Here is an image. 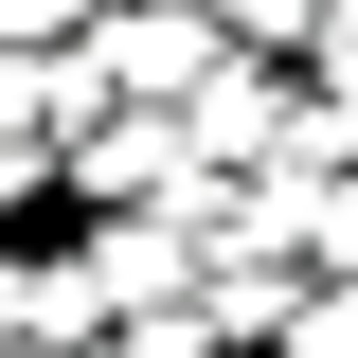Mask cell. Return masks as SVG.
I'll list each match as a JSON object with an SVG mask.
<instances>
[{
    "label": "cell",
    "mask_w": 358,
    "mask_h": 358,
    "mask_svg": "<svg viewBox=\"0 0 358 358\" xmlns=\"http://www.w3.org/2000/svg\"><path fill=\"white\" fill-rule=\"evenodd\" d=\"M72 54H90V90H108V108H179L233 36H215V0H90Z\"/></svg>",
    "instance_id": "obj_1"
},
{
    "label": "cell",
    "mask_w": 358,
    "mask_h": 358,
    "mask_svg": "<svg viewBox=\"0 0 358 358\" xmlns=\"http://www.w3.org/2000/svg\"><path fill=\"white\" fill-rule=\"evenodd\" d=\"M54 179H72L90 215H179V197H197V143H179V108H90L72 143H54Z\"/></svg>",
    "instance_id": "obj_2"
},
{
    "label": "cell",
    "mask_w": 358,
    "mask_h": 358,
    "mask_svg": "<svg viewBox=\"0 0 358 358\" xmlns=\"http://www.w3.org/2000/svg\"><path fill=\"white\" fill-rule=\"evenodd\" d=\"M72 287H90V322H126V305H162V287H197V251H179V215H90Z\"/></svg>",
    "instance_id": "obj_3"
},
{
    "label": "cell",
    "mask_w": 358,
    "mask_h": 358,
    "mask_svg": "<svg viewBox=\"0 0 358 358\" xmlns=\"http://www.w3.org/2000/svg\"><path fill=\"white\" fill-rule=\"evenodd\" d=\"M268 358H358V287H341V268H305V287H287Z\"/></svg>",
    "instance_id": "obj_4"
},
{
    "label": "cell",
    "mask_w": 358,
    "mask_h": 358,
    "mask_svg": "<svg viewBox=\"0 0 358 358\" xmlns=\"http://www.w3.org/2000/svg\"><path fill=\"white\" fill-rule=\"evenodd\" d=\"M287 251H305V268H341V287H358V162H322V179H305V233H287Z\"/></svg>",
    "instance_id": "obj_5"
},
{
    "label": "cell",
    "mask_w": 358,
    "mask_h": 358,
    "mask_svg": "<svg viewBox=\"0 0 358 358\" xmlns=\"http://www.w3.org/2000/svg\"><path fill=\"white\" fill-rule=\"evenodd\" d=\"M305 18H322V0H215V36H233V54H305Z\"/></svg>",
    "instance_id": "obj_6"
}]
</instances>
